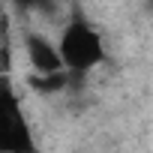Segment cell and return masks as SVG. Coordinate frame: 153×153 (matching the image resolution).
<instances>
[{"label": "cell", "mask_w": 153, "mask_h": 153, "mask_svg": "<svg viewBox=\"0 0 153 153\" xmlns=\"http://www.w3.org/2000/svg\"><path fill=\"white\" fill-rule=\"evenodd\" d=\"M57 45H60V57L69 75L81 78V75H90L99 63H105V42L87 18L66 21L60 27Z\"/></svg>", "instance_id": "6da1fadb"}, {"label": "cell", "mask_w": 153, "mask_h": 153, "mask_svg": "<svg viewBox=\"0 0 153 153\" xmlns=\"http://www.w3.org/2000/svg\"><path fill=\"white\" fill-rule=\"evenodd\" d=\"M24 57L33 75H60L66 72L63 57H60V45L51 42L45 33H27L24 36Z\"/></svg>", "instance_id": "7a4b0ae2"}]
</instances>
